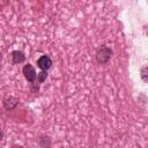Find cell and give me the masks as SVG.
Here are the masks:
<instances>
[{
  "mask_svg": "<svg viewBox=\"0 0 148 148\" xmlns=\"http://www.w3.org/2000/svg\"><path fill=\"white\" fill-rule=\"evenodd\" d=\"M25 61V54L20 51V50H15L12 52V62L13 65H17V64H22Z\"/></svg>",
  "mask_w": 148,
  "mask_h": 148,
  "instance_id": "obj_5",
  "label": "cell"
},
{
  "mask_svg": "<svg viewBox=\"0 0 148 148\" xmlns=\"http://www.w3.org/2000/svg\"><path fill=\"white\" fill-rule=\"evenodd\" d=\"M140 73H141L140 75H141V79H142V81H143V82H147V81H148V74H147V65L142 66V68H141Z\"/></svg>",
  "mask_w": 148,
  "mask_h": 148,
  "instance_id": "obj_8",
  "label": "cell"
},
{
  "mask_svg": "<svg viewBox=\"0 0 148 148\" xmlns=\"http://www.w3.org/2000/svg\"><path fill=\"white\" fill-rule=\"evenodd\" d=\"M37 66L42 71H46L47 72V69H50L51 66H52V60H51V58L49 56L44 54V56H42V57H39L37 59Z\"/></svg>",
  "mask_w": 148,
  "mask_h": 148,
  "instance_id": "obj_4",
  "label": "cell"
},
{
  "mask_svg": "<svg viewBox=\"0 0 148 148\" xmlns=\"http://www.w3.org/2000/svg\"><path fill=\"white\" fill-rule=\"evenodd\" d=\"M12 148H23V147H22V146H20V145H14Z\"/></svg>",
  "mask_w": 148,
  "mask_h": 148,
  "instance_id": "obj_11",
  "label": "cell"
},
{
  "mask_svg": "<svg viewBox=\"0 0 148 148\" xmlns=\"http://www.w3.org/2000/svg\"><path fill=\"white\" fill-rule=\"evenodd\" d=\"M46 79H47V72H46V71H40L39 73H37L36 82H37L38 84H42L43 82H45Z\"/></svg>",
  "mask_w": 148,
  "mask_h": 148,
  "instance_id": "obj_7",
  "label": "cell"
},
{
  "mask_svg": "<svg viewBox=\"0 0 148 148\" xmlns=\"http://www.w3.org/2000/svg\"><path fill=\"white\" fill-rule=\"evenodd\" d=\"M22 73H23V76L24 79L29 82V83H34L36 82V76H37V73H36V69L34 68V66L31 64H25L23 66V69H22Z\"/></svg>",
  "mask_w": 148,
  "mask_h": 148,
  "instance_id": "obj_2",
  "label": "cell"
},
{
  "mask_svg": "<svg viewBox=\"0 0 148 148\" xmlns=\"http://www.w3.org/2000/svg\"><path fill=\"white\" fill-rule=\"evenodd\" d=\"M37 142H38V145H39L42 148H50L52 141H51V138H50L49 135H46V134H42V135L38 136Z\"/></svg>",
  "mask_w": 148,
  "mask_h": 148,
  "instance_id": "obj_6",
  "label": "cell"
},
{
  "mask_svg": "<svg viewBox=\"0 0 148 148\" xmlns=\"http://www.w3.org/2000/svg\"><path fill=\"white\" fill-rule=\"evenodd\" d=\"M112 53H113L112 49H111L110 46L103 44V45L98 46V49L96 50L95 59H96V61H97L98 64L105 65V64H108V62L110 61V59H111V57H112Z\"/></svg>",
  "mask_w": 148,
  "mask_h": 148,
  "instance_id": "obj_1",
  "label": "cell"
},
{
  "mask_svg": "<svg viewBox=\"0 0 148 148\" xmlns=\"http://www.w3.org/2000/svg\"><path fill=\"white\" fill-rule=\"evenodd\" d=\"M2 139H3V132H2L1 130H0V141H1Z\"/></svg>",
  "mask_w": 148,
  "mask_h": 148,
  "instance_id": "obj_10",
  "label": "cell"
},
{
  "mask_svg": "<svg viewBox=\"0 0 148 148\" xmlns=\"http://www.w3.org/2000/svg\"><path fill=\"white\" fill-rule=\"evenodd\" d=\"M30 89H31V92H37L39 90V84L34 82V83H30Z\"/></svg>",
  "mask_w": 148,
  "mask_h": 148,
  "instance_id": "obj_9",
  "label": "cell"
},
{
  "mask_svg": "<svg viewBox=\"0 0 148 148\" xmlns=\"http://www.w3.org/2000/svg\"><path fill=\"white\" fill-rule=\"evenodd\" d=\"M18 103H20V101H18V98L15 97V96H6V97L2 99V105H3L5 110H7V111L14 110V109L18 105Z\"/></svg>",
  "mask_w": 148,
  "mask_h": 148,
  "instance_id": "obj_3",
  "label": "cell"
}]
</instances>
